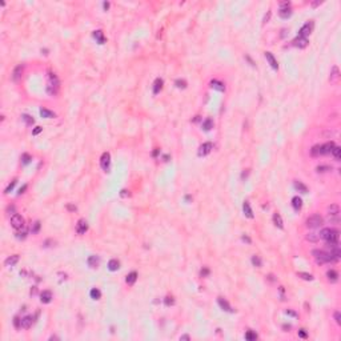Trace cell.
I'll return each instance as SVG.
<instances>
[{"label": "cell", "instance_id": "33", "mask_svg": "<svg viewBox=\"0 0 341 341\" xmlns=\"http://www.w3.org/2000/svg\"><path fill=\"white\" fill-rule=\"evenodd\" d=\"M90 296H91L92 300H99V298L101 297V292H100L97 288H93V289H91Z\"/></svg>", "mask_w": 341, "mask_h": 341}, {"label": "cell", "instance_id": "31", "mask_svg": "<svg viewBox=\"0 0 341 341\" xmlns=\"http://www.w3.org/2000/svg\"><path fill=\"white\" fill-rule=\"evenodd\" d=\"M213 128V120L212 119H205L203 121V129L204 131H210Z\"/></svg>", "mask_w": 341, "mask_h": 341}, {"label": "cell", "instance_id": "11", "mask_svg": "<svg viewBox=\"0 0 341 341\" xmlns=\"http://www.w3.org/2000/svg\"><path fill=\"white\" fill-rule=\"evenodd\" d=\"M340 79V71H339V67H332V71H331V76H329V81L336 84Z\"/></svg>", "mask_w": 341, "mask_h": 341}, {"label": "cell", "instance_id": "19", "mask_svg": "<svg viewBox=\"0 0 341 341\" xmlns=\"http://www.w3.org/2000/svg\"><path fill=\"white\" fill-rule=\"evenodd\" d=\"M87 263H88V265H90L91 268H97V266H99L100 260H99V257H97V256H90V257H88V260H87Z\"/></svg>", "mask_w": 341, "mask_h": 341}, {"label": "cell", "instance_id": "3", "mask_svg": "<svg viewBox=\"0 0 341 341\" xmlns=\"http://www.w3.org/2000/svg\"><path fill=\"white\" fill-rule=\"evenodd\" d=\"M322 223H324V219L321 217L320 215H313V216H310V217H308L307 219V227L308 228H317V227H320Z\"/></svg>", "mask_w": 341, "mask_h": 341}, {"label": "cell", "instance_id": "5", "mask_svg": "<svg viewBox=\"0 0 341 341\" xmlns=\"http://www.w3.org/2000/svg\"><path fill=\"white\" fill-rule=\"evenodd\" d=\"M280 17L283 19H288V17L292 15V11H290V3L289 1H283L280 4Z\"/></svg>", "mask_w": 341, "mask_h": 341}, {"label": "cell", "instance_id": "62", "mask_svg": "<svg viewBox=\"0 0 341 341\" xmlns=\"http://www.w3.org/2000/svg\"><path fill=\"white\" fill-rule=\"evenodd\" d=\"M287 313H288V315H290V316H296V313L292 312V310H287Z\"/></svg>", "mask_w": 341, "mask_h": 341}, {"label": "cell", "instance_id": "48", "mask_svg": "<svg viewBox=\"0 0 341 341\" xmlns=\"http://www.w3.org/2000/svg\"><path fill=\"white\" fill-rule=\"evenodd\" d=\"M164 302H165V305H168V307H169V305H173V304H175V300H173L172 297H165Z\"/></svg>", "mask_w": 341, "mask_h": 341}, {"label": "cell", "instance_id": "28", "mask_svg": "<svg viewBox=\"0 0 341 341\" xmlns=\"http://www.w3.org/2000/svg\"><path fill=\"white\" fill-rule=\"evenodd\" d=\"M163 88V80L161 79H156L155 83H153V93H159Z\"/></svg>", "mask_w": 341, "mask_h": 341}, {"label": "cell", "instance_id": "60", "mask_svg": "<svg viewBox=\"0 0 341 341\" xmlns=\"http://www.w3.org/2000/svg\"><path fill=\"white\" fill-rule=\"evenodd\" d=\"M27 189V185H24L23 188H20V191H19V195H22V193H24V191Z\"/></svg>", "mask_w": 341, "mask_h": 341}, {"label": "cell", "instance_id": "42", "mask_svg": "<svg viewBox=\"0 0 341 341\" xmlns=\"http://www.w3.org/2000/svg\"><path fill=\"white\" fill-rule=\"evenodd\" d=\"M328 221L331 224H339L340 223V217H339V215H332V216H329L328 217Z\"/></svg>", "mask_w": 341, "mask_h": 341}, {"label": "cell", "instance_id": "7", "mask_svg": "<svg viewBox=\"0 0 341 341\" xmlns=\"http://www.w3.org/2000/svg\"><path fill=\"white\" fill-rule=\"evenodd\" d=\"M87 231H88L87 220H85V219H80V220L78 221V224H76V232H78L79 235H84Z\"/></svg>", "mask_w": 341, "mask_h": 341}, {"label": "cell", "instance_id": "17", "mask_svg": "<svg viewBox=\"0 0 341 341\" xmlns=\"http://www.w3.org/2000/svg\"><path fill=\"white\" fill-rule=\"evenodd\" d=\"M243 210H244V215L249 219H253V210H252L251 205H249V201H244L243 204Z\"/></svg>", "mask_w": 341, "mask_h": 341}, {"label": "cell", "instance_id": "16", "mask_svg": "<svg viewBox=\"0 0 341 341\" xmlns=\"http://www.w3.org/2000/svg\"><path fill=\"white\" fill-rule=\"evenodd\" d=\"M334 147H336V145H334L333 141H328L327 144L321 145V155H328V153H331Z\"/></svg>", "mask_w": 341, "mask_h": 341}, {"label": "cell", "instance_id": "22", "mask_svg": "<svg viewBox=\"0 0 341 341\" xmlns=\"http://www.w3.org/2000/svg\"><path fill=\"white\" fill-rule=\"evenodd\" d=\"M40 115H41V117H44V119H53L56 116L55 112L49 111V109H47V108H41L40 109Z\"/></svg>", "mask_w": 341, "mask_h": 341}, {"label": "cell", "instance_id": "24", "mask_svg": "<svg viewBox=\"0 0 341 341\" xmlns=\"http://www.w3.org/2000/svg\"><path fill=\"white\" fill-rule=\"evenodd\" d=\"M119 268H120V263H119L116 259L109 260V263H108V269H109V271L115 272V271H117Z\"/></svg>", "mask_w": 341, "mask_h": 341}, {"label": "cell", "instance_id": "26", "mask_svg": "<svg viewBox=\"0 0 341 341\" xmlns=\"http://www.w3.org/2000/svg\"><path fill=\"white\" fill-rule=\"evenodd\" d=\"M327 277H328L329 281L334 283V281H337V278H339V273H337L336 271H333V269H329L327 272Z\"/></svg>", "mask_w": 341, "mask_h": 341}, {"label": "cell", "instance_id": "10", "mask_svg": "<svg viewBox=\"0 0 341 341\" xmlns=\"http://www.w3.org/2000/svg\"><path fill=\"white\" fill-rule=\"evenodd\" d=\"M213 149L212 143H204L200 145L198 148V156H207L208 153H210V151Z\"/></svg>", "mask_w": 341, "mask_h": 341}, {"label": "cell", "instance_id": "2", "mask_svg": "<svg viewBox=\"0 0 341 341\" xmlns=\"http://www.w3.org/2000/svg\"><path fill=\"white\" fill-rule=\"evenodd\" d=\"M47 92L51 96H56L59 92V80L56 78L55 73H51V76H49V84L47 87Z\"/></svg>", "mask_w": 341, "mask_h": 341}, {"label": "cell", "instance_id": "51", "mask_svg": "<svg viewBox=\"0 0 341 341\" xmlns=\"http://www.w3.org/2000/svg\"><path fill=\"white\" fill-rule=\"evenodd\" d=\"M298 336H300L301 339H307L308 334H307V332H305V329H300V331H298Z\"/></svg>", "mask_w": 341, "mask_h": 341}, {"label": "cell", "instance_id": "55", "mask_svg": "<svg viewBox=\"0 0 341 341\" xmlns=\"http://www.w3.org/2000/svg\"><path fill=\"white\" fill-rule=\"evenodd\" d=\"M16 237H17V239H25V232H24V231H23V232H19L16 235Z\"/></svg>", "mask_w": 341, "mask_h": 341}, {"label": "cell", "instance_id": "46", "mask_svg": "<svg viewBox=\"0 0 341 341\" xmlns=\"http://www.w3.org/2000/svg\"><path fill=\"white\" fill-rule=\"evenodd\" d=\"M175 84H176L177 88H185V87H187V81H185V80H180V79H179V80H176V83H175Z\"/></svg>", "mask_w": 341, "mask_h": 341}, {"label": "cell", "instance_id": "12", "mask_svg": "<svg viewBox=\"0 0 341 341\" xmlns=\"http://www.w3.org/2000/svg\"><path fill=\"white\" fill-rule=\"evenodd\" d=\"M308 39L307 37H300V36H297L296 37L295 40H293V46L295 47H297V48H305V47L308 46Z\"/></svg>", "mask_w": 341, "mask_h": 341}, {"label": "cell", "instance_id": "47", "mask_svg": "<svg viewBox=\"0 0 341 341\" xmlns=\"http://www.w3.org/2000/svg\"><path fill=\"white\" fill-rule=\"evenodd\" d=\"M22 160H23V164H28L29 160H31V156L28 153H23L22 155Z\"/></svg>", "mask_w": 341, "mask_h": 341}, {"label": "cell", "instance_id": "21", "mask_svg": "<svg viewBox=\"0 0 341 341\" xmlns=\"http://www.w3.org/2000/svg\"><path fill=\"white\" fill-rule=\"evenodd\" d=\"M273 224L277 228H280V229H283V228H284V223H283V219H281L280 213H275V215H273Z\"/></svg>", "mask_w": 341, "mask_h": 341}, {"label": "cell", "instance_id": "45", "mask_svg": "<svg viewBox=\"0 0 341 341\" xmlns=\"http://www.w3.org/2000/svg\"><path fill=\"white\" fill-rule=\"evenodd\" d=\"M16 183H17V179H13L12 181H11L10 184H8V187H7V188H5L4 193H10V192H11V191H12V189H13V187L16 185Z\"/></svg>", "mask_w": 341, "mask_h": 341}, {"label": "cell", "instance_id": "57", "mask_svg": "<svg viewBox=\"0 0 341 341\" xmlns=\"http://www.w3.org/2000/svg\"><path fill=\"white\" fill-rule=\"evenodd\" d=\"M180 340H187V341H188V340H191V336H189V334H183V336L180 337Z\"/></svg>", "mask_w": 341, "mask_h": 341}, {"label": "cell", "instance_id": "52", "mask_svg": "<svg viewBox=\"0 0 341 341\" xmlns=\"http://www.w3.org/2000/svg\"><path fill=\"white\" fill-rule=\"evenodd\" d=\"M41 131H43V128H41V127H36V128L32 131V135H39Z\"/></svg>", "mask_w": 341, "mask_h": 341}, {"label": "cell", "instance_id": "40", "mask_svg": "<svg viewBox=\"0 0 341 341\" xmlns=\"http://www.w3.org/2000/svg\"><path fill=\"white\" fill-rule=\"evenodd\" d=\"M316 171L319 172V173H325V172H328V171H332V167H328V165H319V167L316 168Z\"/></svg>", "mask_w": 341, "mask_h": 341}, {"label": "cell", "instance_id": "53", "mask_svg": "<svg viewBox=\"0 0 341 341\" xmlns=\"http://www.w3.org/2000/svg\"><path fill=\"white\" fill-rule=\"evenodd\" d=\"M271 15H272L271 11H268V12H266V15L264 16V23H268V20L271 19Z\"/></svg>", "mask_w": 341, "mask_h": 341}, {"label": "cell", "instance_id": "32", "mask_svg": "<svg viewBox=\"0 0 341 341\" xmlns=\"http://www.w3.org/2000/svg\"><path fill=\"white\" fill-rule=\"evenodd\" d=\"M331 153H332V156L334 157L336 161H340V160H341V148L340 147H334L333 149H332Z\"/></svg>", "mask_w": 341, "mask_h": 341}, {"label": "cell", "instance_id": "8", "mask_svg": "<svg viewBox=\"0 0 341 341\" xmlns=\"http://www.w3.org/2000/svg\"><path fill=\"white\" fill-rule=\"evenodd\" d=\"M23 71H24V66H23V64H17V66L13 68V72H12V80H13V81H19V80L22 79Z\"/></svg>", "mask_w": 341, "mask_h": 341}, {"label": "cell", "instance_id": "23", "mask_svg": "<svg viewBox=\"0 0 341 341\" xmlns=\"http://www.w3.org/2000/svg\"><path fill=\"white\" fill-rule=\"evenodd\" d=\"M93 37H95V39H96L97 41H99V44H104V43H105L104 34H103V31H100V29H97V31L93 32Z\"/></svg>", "mask_w": 341, "mask_h": 341}, {"label": "cell", "instance_id": "20", "mask_svg": "<svg viewBox=\"0 0 341 341\" xmlns=\"http://www.w3.org/2000/svg\"><path fill=\"white\" fill-rule=\"evenodd\" d=\"M210 87L212 88H215V90H217V91H225V85H224V83H221V81H219V80H212L210 81Z\"/></svg>", "mask_w": 341, "mask_h": 341}, {"label": "cell", "instance_id": "34", "mask_svg": "<svg viewBox=\"0 0 341 341\" xmlns=\"http://www.w3.org/2000/svg\"><path fill=\"white\" fill-rule=\"evenodd\" d=\"M340 212V208L339 205H336V204H332L331 207H328V215L332 216V215H339Z\"/></svg>", "mask_w": 341, "mask_h": 341}, {"label": "cell", "instance_id": "41", "mask_svg": "<svg viewBox=\"0 0 341 341\" xmlns=\"http://www.w3.org/2000/svg\"><path fill=\"white\" fill-rule=\"evenodd\" d=\"M245 339H247L248 341H253V340L257 339V334L254 333V332H252V331H248L247 333H245Z\"/></svg>", "mask_w": 341, "mask_h": 341}, {"label": "cell", "instance_id": "13", "mask_svg": "<svg viewBox=\"0 0 341 341\" xmlns=\"http://www.w3.org/2000/svg\"><path fill=\"white\" fill-rule=\"evenodd\" d=\"M265 59H266V61L269 63V66L273 68V69H278V63H277V60H276L275 56L272 55L271 52H265Z\"/></svg>", "mask_w": 341, "mask_h": 341}, {"label": "cell", "instance_id": "59", "mask_svg": "<svg viewBox=\"0 0 341 341\" xmlns=\"http://www.w3.org/2000/svg\"><path fill=\"white\" fill-rule=\"evenodd\" d=\"M103 7H104V10H108V8H109V3L104 1V3H103Z\"/></svg>", "mask_w": 341, "mask_h": 341}, {"label": "cell", "instance_id": "43", "mask_svg": "<svg viewBox=\"0 0 341 341\" xmlns=\"http://www.w3.org/2000/svg\"><path fill=\"white\" fill-rule=\"evenodd\" d=\"M252 264H253L254 266H257V268H260L261 266V259H260L259 256H252Z\"/></svg>", "mask_w": 341, "mask_h": 341}, {"label": "cell", "instance_id": "36", "mask_svg": "<svg viewBox=\"0 0 341 341\" xmlns=\"http://www.w3.org/2000/svg\"><path fill=\"white\" fill-rule=\"evenodd\" d=\"M297 276H298V277H301L302 280H307V281H312L313 280V276L310 273H305V272H298Z\"/></svg>", "mask_w": 341, "mask_h": 341}, {"label": "cell", "instance_id": "64", "mask_svg": "<svg viewBox=\"0 0 341 341\" xmlns=\"http://www.w3.org/2000/svg\"><path fill=\"white\" fill-rule=\"evenodd\" d=\"M49 340H57V337H56V336H51V337H49Z\"/></svg>", "mask_w": 341, "mask_h": 341}, {"label": "cell", "instance_id": "6", "mask_svg": "<svg viewBox=\"0 0 341 341\" xmlns=\"http://www.w3.org/2000/svg\"><path fill=\"white\" fill-rule=\"evenodd\" d=\"M100 165H101V168L105 172L109 169V165H111V155H109L108 152H104L101 155V157H100Z\"/></svg>", "mask_w": 341, "mask_h": 341}, {"label": "cell", "instance_id": "38", "mask_svg": "<svg viewBox=\"0 0 341 341\" xmlns=\"http://www.w3.org/2000/svg\"><path fill=\"white\" fill-rule=\"evenodd\" d=\"M320 239V236L317 233H308L307 235V240L308 241H312V243H317Z\"/></svg>", "mask_w": 341, "mask_h": 341}, {"label": "cell", "instance_id": "18", "mask_svg": "<svg viewBox=\"0 0 341 341\" xmlns=\"http://www.w3.org/2000/svg\"><path fill=\"white\" fill-rule=\"evenodd\" d=\"M32 321H34L32 316H25V317H23V319H22V325H20V328H23V329H28V328L32 325Z\"/></svg>", "mask_w": 341, "mask_h": 341}, {"label": "cell", "instance_id": "50", "mask_svg": "<svg viewBox=\"0 0 341 341\" xmlns=\"http://www.w3.org/2000/svg\"><path fill=\"white\" fill-rule=\"evenodd\" d=\"M334 320H336L337 324H341V315H340L339 310H337V312H334Z\"/></svg>", "mask_w": 341, "mask_h": 341}, {"label": "cell", "instance_id": "25", "mask_svg": "<svg viewBox=\"0 0 341 341\" xmlns=\"http://www.w3.org/2000/svg\"><path fill=\"white\" fill-rule=\"evenodd\" d=\"M292 205H293V208H295L296 210H300L301 207H302V200L298 196H295L292 198Z\"/></svg>", "mask_w": 341, "mask_h": 341}, {"label": "cell", "instance_id": "29", "mask_svg": "<svg viewBox=\"0 0 341 341\" xmlns=\"http://www.w3.org/2000/svg\"><path fill=\"white\" fill-rule=\"evenodd\" d=\"M17 261H19V256H17V254H13V256L8 257V259L5 260V265H7V266H13Z\"/></svg>", "mask_w": 341, "mask_h": 341}, {"label": "cell", "instance_id": "27", "mask_svg": "<svg viewBox=\"0 0 341 341\" xmlns=\"http://www.w3.org/2000/svg\"><path fill=\"white\" fill-rule=\"evenodd\" d=\"M136 280H137V273H136V272H131V273L127 276V278H125V281H127L128 285H133Z\"/></svg>", "mask_w": 341, "mask_h": 341}, {"label": "cell", "instance_id": "15", "mask_svg": "<svg viewBox=\"0 0 341 341\" xmlns=\"http://www.w3.org/2000/svg\"><path fill=\"white\" fill-rule=\"evenodd\" d=\"M52 300V293L51 290H43L40 295V301L43 302V304H48V302H51Z\"/></svg>", "mask_w": 341, "mask_h": 341}, {"label": "cell", "instance_id": "54", "mask_svg": "<svg viewBox=\"0 0 341 341\" xmlns=\"http://www.w3.org/2000/svg\"><path fill=\"white\" fill-rule=\"evenodd\" d=\"M120 196H121V197H127V196H129V191H127V189H123V191L120 192Z\"/></svg>", "mask_w": 341, "mask_h": 341}, {"label": "cell", "instance_id": "9", "mask_svg": "<svg viewBox=\"0 0 341 341\" xmlns=\"http://www.w3.org/2000/svg\"><path fill=\"white\" fill-rule=\"evenodd\" d=\"M312 28H313V23H307V24H304L301 27V29L298 31V36L300 37H307L308 35L312 32Z\"/></svg>", "mask_w": 341, "mask_h": 341}, {"label": "cell", "instance_id": "39", "mask_svg": "<svg viewBox=\"0 0 341 341\" xmlns=\"http://www.w3.org/2000/svg\"><path fill=\"white\" fill-rule=\"evenodd\" d=\"M40 227H41V224H40V221H35L34 223V225L31 227V232L34 233V235H36L37 232L40 231Z\"/></svg>", "mask_w": 341, "mask_h": 341}, {"label": "cell", "instance_id": "1", "mask_svg": "<svg viewBox=\"0 0 341 341\" xmlns=\"http://www.w3.org/2000/svg\"><path fill=\"white\" fill-rule=\"evenodd\" d=\"M312 254L315 256L317 264H327V263H334V261H336L334 257L332 256L331 253H325L324 251L315 249V251H312Z\"/></svg>", "mask_w": 341, "mask_h": 341}, {"label": "cell", "instance_id": "37", "mask_svg": "<svg viewBox=\"0 0 341 341\" xmlns=\"http://www.w3.org/2000/svg\"><path fill=\"white\" fill-rule=\"evenodd\" d=\"M310 155H312V156H320V155H321V145H315V147L310 149Z\"/></svg>", "mask_w": 341, "mask_h": 341}, {"label": "cell", "instance_id": "30", "mask_svg": "<svg viewBox=\"0 0 341 341\" xmlns=\"http://www.w3.org/2000/svg\"><path fill=\"white\" fill-rule=\"evenodd\" d=\"M295 188L297 189L298 192H301V193H308V188L301 181H297V180H296V181H295Z\"/></svg>", "mask_w": 341, "mask_h": 341}, {"label": "cell", "instance_id": "4", "mask_svg": "<svg viewBox=\"0 0 341 341\" xmlns=\"http://www.w3.org/2000/svg\"><path fill=\"white\" fill-rule=\"evenodd\" d=\"M11 225H12V228H15V229H22L24 227V219H23V216L17 215V213L12 215V217H11Z\"/></svg>", "mask_w": 341, "mask_h": 341}, {"label": "cell", "instance_id": "61", "mask_svg": "<svg viewBox=\"0 0 341 341\" xmlns=\"http://www.w3.org/2000/svg\"><path fill=\"white\" fill-rule=\"evenodd\" d=\"M243 240H244V241H247V243H251V239H249L248 236H243Z\"/></svg>", "mask_w": 341, "mask_h": 341}, {"label": "cell", "instance_id": "14", "mask_svg": "<svg viewBox=\"0 0 341 341\" xmlns=\"http://www.w3.org/2000/svg\"><path fill=\"white\" fill-rule=\"evenodd\" d=\"M217 302H219V305H220L221 309L225 310V312H233L232 307H231L229 302L225 300V298H223V297H219V298H217Z\"/></svg>", "mask_w": 341, "mask_h": 341}, {"label": "cell", "instance_id": "63", "mask_svg": "<svg viewBox=\"0 0 341 341\" xmlns=\"http://www.w3.org/2000/svg\"><path fill=\"white\" fill-rule=\"evenodd\" d=\"M319 4H321V1H315V3H312V5L313 7H317Z\"/></svg>", "mask_w": 341, "mask_h": 341}, {"label": "cell", "instance_id": "58", "mask_svg": "<svg viewBox=\"0 0 341 341\" xmlns=\"http://www.w3.org/2000/svg\"><path fill=\"white\" fill-rule=\"evenodd\" d=\"M67 209H68V210H76V207L72 205V204H68V205H67Z\"/></svg>", "mask_w": 341, "mask_h": 341}, {"label": "cell", "instance_id": "35", "mask_svg": "<svg viewBox=\"0 0 341 341\" xmlns=\"http://www.w3.org/2000/svg\"><path fill=\"white\" fill-rule=\"evenodd\" d=\"M331 228H324V229H321V232H320V239H324L325 241L329 239V235H331Z\"/></svg>", "mask_w": 341, "mask_h": 341}, {"label": "cell", "instance_id": "56", "mask_svg": "<svg viewBox=\"0 0 341 341\" xmlns=\"http://www.w3.org/2000/svg\"><path fill=\"white\" fill-rule=\"evenodd\" d=\"M208 273H209V271H208V269H207V268L201 269V272H200V275H201V276H207Z\"/></svg>", "mask_w": 341, "mask_h": 341}, {"label": "cell", "instance_id": "49", "mask_svg": "<svg viewBox=\"0 0 341 341\" xmlns=\"http://www.w3.org/2000/svg\"><path fill=\"white\" fill-rule=\"evenodd\" d=\"M13 325L16 328H20V325H22V320H20L19 317H15V319H13Z\"/></svg>", "mask_w": 341, "mask_h": 341}, {"label": "cell", "instance_id": "44", "mask_svg": "<svg viewBox=\"0 0 341 341\" xmlns=\"http://www.w3.org/2000/svg\"><path fill=\"white\" fill-rule=\"evenodd\" d=\"M22 119H23V120L25 121V124H27V125H32V124L35 123V120H34V119H32L31 116H29V115H23V116H22Z\"/></svg>", "mask_w": 341, "mask_h": 341}]
</instances>
